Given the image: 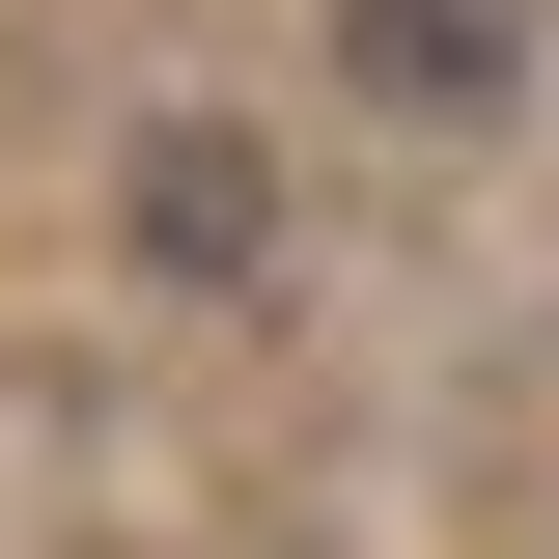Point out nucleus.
<instances>
[{
	"label": "nucleus",
	"instance_id": "1",
	"mask_svg": "<svg viewBox=\"0 0 559 559\" xmlns=\"http://www.w3.org/2000/svg\"><path fill=\"white\" fill-rule=\"evenodd\" d=\"M336 84L419 112V140H476V112H532V0H336Z\"/></svg>",
	"mask_w": 559,
	"mask_h": 559
}]
</instances>
